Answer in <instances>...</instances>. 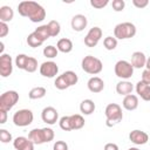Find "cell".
Listing matches in <instances>:
<instances>
[{"label": "cell", "instance_id": "cell-24", "mask_svg": "<svg viewBox=\"0 0 150 150\" xmlns=\"http://www.w3.org/2000/svg\"><path fill=\"white\" fill-rule=\"evenodd\" d=\"M14 16V12L11 6H2L0 7V21L1 22H9Z\"/></svg>", "mask_w": 150, "mask_h": 150}, {"label": "cell", "instance_id": "cell-29", "mask_svg": "<svg viewBox=\"0 0 150 150\" xmlns=\"http://www.w3.org/2000/svg\"><path fill=\"white\" fill-rule=\"evenodd\" d=\"M48 28H49V33H50V38H54V36H57L61 32V26H60V22L56 21V20H52L49 21L48 23Z\"/></svg>", "mask_w": 150, "mask_h": 150}, {"label": "cell", "instance_id": "cell-26", "mask_svg": "<svg viewBox=\"0 0 150 150\" xmlns=\"http://www.w3.org/2000/svg\"><path fill=\"white\" fill-rule=\"evenodd\" d=\"M34 32L39 35V38H40L43 42L50 38V33H49L48 25H41V26H39L38 28H35V30H34Z\"/></svg>", "mask_w": 150, "mask_h": 150}, {"label": "cell", "instance_id": "cell-14", "mask_svg": "<svg viewBox=\"0 0 150 150\" xmlns=\"http://www.w3.org/2000/svg\"><path fill=\"white\" fill-rule=\"evenodd\" d=\"M13 146L15 150H34V143L25 136H19L13 141Z\"/></svg>", "mask_w": 150, "mask_h": 150}, {"label": "cell", "instance_id": "cell-11", "mask_svg": "<svg viewBox=\"0 0 150 150\" xmlns=\"http://www.w3.org/2000/svg\"><path fill=\"white\" fill-rule=\"evenodd\" d=\"M59 73V67L54 61H45L40 66V74L45 77H54Z\"/></svg>", "mask_w": 150, "mask_h": 150}, {"label": "cell", "instance_id": "cell-2", "mask_svg": "<svg viewBox=\"0 0 150 150\" xmlns=\"http://www.w3.org/2000/svg\"><path fill=\"white\" fill-rule=\"evenodd\" d=\"M54 130L52 128H35L32 129L28 134V138L34 143V144H43V143H48L50 141L54 139Z\"/></svg>", "mask_w": 150, "mask_h": 150}, {"label": "cell", "instance_id": "cell-40", "mask_svg": "<svg viewBox=\"0 0 150 150\" xmlns=\"http://www.w3.org/2000/svg\"><path fill=\"white\" fill-rule=\"evenodd\" d=\"M8 32H9V29H8L7 23L0 21V38H5L8 34Z\"/></svg>", "mask_w": 150, "mask_h": 150}, {"label": "cell", "instance_id": "cell-18", "mask_svg": "<svg viewBox=\"0 0 150 150\" xmlns=\"http://www.w3.org/2000/svg\"><path fill=\"white\" fill-rule=\"evenodd\" d=\"M132 90H134V86L128 80H122L116 84V93L122 96L130 95L132 93Z\"/></svg>", "mask_w": 150, "mask_h": 150}, {"label": "cell", "instance_id": "cell-15", "mask_svg": "<svg viewBox=\"0 0 150 150\" xmlns=\"http://www.w3.org/2000/svg\"><path fill=\"white\" fill-rule=\"evenodd\" d=\"M88 25V20L83 14H76L71 18L70 26L75 32H82Z\"/></svg>", "mask_w": 150, "mask_h": 150}, {"label": "cell", "instance_id": "cell-1", "mask_svg": "<svg viewBox=\"0 0 150 150\" xmlns=\"http://www.w3.org/2000/svg\"><path fill=\"white\" fill-rule=\"evenodd\" d=\"M18 12L32 22H41L46 18V9L35 1H21L18 5Z\"/></svg>", "mask_w": 150, "mask_h": 150}, {"label": "cell", "instance_id": "cell-7", "mask_svg": "<svg viewBox=\"0 0 150 150\" xmlns=\"http://www.w3.org/2000/svg\"><path fill=\"white\" fill-rule=\"evenodd\" d=\"M19 101V94L15 90H7L0 96V110L9 111Z\"/></svg>", "mask_w": 150, "mask_h": 150}, {"label": "cell", "instance_id": "cell-44", "mask_svg": "<svg viewBox=\"0 0 150 150\" xmlns=\"http://www.w3.org/2000/svg\"><path fill=\"white\" fill-rule=\"evenodd\" d=\"M103 150H120V149H118V145L115 144V143H107L104 145Z\"/></svg>", "mask_w": 150, "mask_h": 150}, {"label": "cell", "instance_id": "cell-42", "mask_svg": "<svg viewBox=\"0 0 150 150\" xmlns=\"http://www.w3.org/2000/svg\"><path fill=\"white\" fill-rule=\"evenodd\" d=\"M141 81H143L144 83H146V84L150 86V70L149 69L145 68L143 70V73H142V80Z\"/></svg>", "mask_w": 150, "mask_h": 150}, {"label": "cell", "instance_id": "cell-9", "mask_svg": "<svg viewBox=\"0 0 150 150\" xmlns=\"http://www.w3.org/2000/svg\"><path fill=\"white\" fill-rule=\"evenodd\" d=\"M101 38H102V29L100 27L95 26V27L90 28L88 30L87 35L84 36V45L87 47H90V48L91 47H95L100 42Z\"/></svg>", "mask_w": 150, "mask_h": 150}, {"label": "cell", "instance_id": "cell-22", "mask_svg": "<svg viewBox=\"0 0 150 150\" xmlns=\"http://www.w3.org/2000/svg\"><path fill=\"white\" fill-rule=\"evenodd\" d=\"M56 48H57V50L61 52V53H64V54L70 53V52L73 50V42H71V40L68 39V38H62V39H60V40L57 41Z\"/></svg>", "mask_w": 150, "mask_h": 150}, {"label": "cell", "instance_id": "cell-36", "mask_svg": "<svg viewBox=\"0 0 150 150\" xmlns=\"http://www.w3.org/2000/svg\"><path fill=\"white\" fill-rule=\"evenodd\" d=\"M0 141L2 143H9L12 141V134L6 129H0Z\"/></svg>", "mask_w": 150, "mask_h": 150}, {"label": "cell", "instance_id": "cell-27", "mask_svg": "<svg viewBox=\"0 0 150 150\" xmlns=\"http://www.w3.org/2000/svg\"><path fill=\"white\" fill-rule=\"evenodd\" d=\"M27 43H28L29 47L36 48V47H40V46L43 43V41L39 38V35H38L35 32H33V33H30V34L27 36Z\"/></svg>", "mask_w": 150, "mask_h": 150}, {"label": "cell", "instance_id": "cell-46", "mask_svg": "<svg viewBox=\"0 0 150 150\" xmlns=\"http://www.w3.org/2000/svg\"><path fill=\"white\" fill-rule=\"evenodd\" d=\"M128 150H139L138 148H136V146H132V148H129Z\"/></svg>", "mask_w": 150, "mask_h": 150}, {"label": "cell", "instance_id": "cell-41", "mask_svg": "<svg viewBox=\"0 0 150 150\" xmlns=\"http://www.w3.org/2000/svg\"><path fill=\"white\" fill-rule=\"evenodd\" d=\"M132 5L137 8H144L149 5L148 0H132Z\"/></svg>", "mask_w": 150, "mask_h": 150}, {"label": "cell", "instance_id": "cell-4", "mask_svg": "<svg viewBox=\"0 0 150 150\" xmlns=\"http://www.w3.org/2000/svg\"><path fill=\"white\" fill-rule=\"evenodd\" d=\"M81 67L86 73H88L90 75H96V74H100L102 71L103 63L100 59H97L93 55H87L82 59Z\"/></svg>", "mask_w": 150, "mask_h": 150}, {"label": "cell", "instance_id": "cell-28", "mask_svg": "<svg viewBox=\"0 0 150 150\" xmlns=\"http://www.w3.org/2000/svg\"><path fill=\"white\" fill-rule=\"evenodd\" d=\"M62 76L64 77V80L67 81V83L69 84V87L75 86V84L77 83V81H79V77H77L76 73L73 71V70H67V71H64V73L62 74Z\"/></svg>", "mask_w": 150, "mask_h": 150}, {"label": "cell", "instance_id": "cell-20", "mask_svg": "<svg viewBox=\"0 0 150 150\" xmlns=\"http://www.w3.org/2000/svg\"><path fill=\"white\" fill-rule=\"evenodd\" d=\"M122 105H123V108L125 110H129V111H132V110L137 109V107H138V97H137V95L130 94V95L124 96Z\"/></svg>", "mask_w": 150, "mask_h": 150}, {"label": "cell", "instance_id": "cell-6", "mask_svg": "<svg viewBox=\"0 0 150 150\" xmlns=\"http://www.w3.org/2000/svg\"><path fill=\"white\" fill-rule=\"evenodd\" d=\"M115 75L122 80H129L134 75V67L131 66L130 62L125 60H120L115 63L114 67Z\"/></svg>", "mask_w": 150, "mask_h": 150}, {"label": "cell", "instance_id": "cell-34", "mask_svg": "<svg viewBox=\"0 0 150 150\" xmlns=\"http://www.w3.org/2000/svg\"><path fill=\"white\" fill-rule=\"evenodd\" d=\"M54 86H55V88H56V89H59V90H64V89L69 88V84L67 83V81L64 80V77L62 76V74H61V75H59V76L55 79Z\"/></svg>", "mask_w": 150, "mask_h": 150}, {"label": "cell", "instance_id": "cell-8", "mask_svg": "<svg viewBox=\"0 0 150 150\" xmlns=\"http://www.w3.org/2000/svg\"><path fill=\"white\" fill-rule=\"evenodd\" d=\"M34 120L33 111L29 109H20L13 115V123L16 127H27Z\"/></svg>", "mask_w": 150, "mask_h": 150}, {"label": "cell", "instance_id": "cell-13", "mask_svg": "<svg viewBox=\"0 0 150 150\" xmlns=\"http://www.w3.org/2000/svg\"><path fill=\"white\" fill-rule=\"evenodd\" d=\"M129 139L136 145H143L149 141V136H148L146 132H144L142 130H138V129H135V130L130 131Z\"/></svg>", "mask_w": 150, "mask_h": 150}, {"label": "cell", "instance_id": "cell-25", "mask_svg": "<svg viewBox=\"0 0 150 150\" xmlns=\"http://www.w3.org/2000/svg\"><path fill=\"white\" fill-rule=\"evenodd\" d=\"M46 94H47V90L45 87H34L29 90L28 97L30 100H40V98L45 97Z\"/></svg>", "mask_w": 150, "mask_h": 150}, {"label": "cell", "instance_id": "cell-17", "mask_svg": "<svg viewBox=\"0 0 150 150\" xmlns=\"http://www.w3.org/2000/svg\"><path fill=\"white\" fill-rule=\"evenodd\" d=\"M146 56L143 52H134L132 55H131V66L134 68H137V69H141L143 67H145V63H146Z\"/></svg>", "mask_w": 150, "mask_h": 150}, {"label": "cell", "instance_id": "cell-12", "mask_svg": "<svg viewBox=\"0 0 150 150\" xmlns=\"http://www.w3.org/2000/svg\"><path fill=\"white\" fill-rule=\"evenodd\" d=\"M41 118L45 123L49 124V125H53L57 122V118H59V112L57 110L54 108V107H46L42 109L41 111Z\"/></svg>", "mask_w": 150, "mask_h": 150}, {"label": "cell", "instance_id": "cell-43", "mask_svg": "<svg viewBox=\"0 0 150 150\" xmlns=\"http://www.w3.org/2000/svg\"><path fill=\"white\" fill-rule=\"evenodd\" d=\"M7 121V111L0 110V124H5Z\"/></svg>", "mask_w": 150, "mask_h": 150}, {"label": "cell", "instance_id": "cell-21", "mask_svg": "<svg viewBox=\"0 0 150 150\" xmlns=\"http://www.w3.org/2000/svg\"><path fill=\"white\" fill-rule=\"evenodd\" d=\"M96 109V105L94 103L93 100L90 98H86L80 103V111L83 115H91Z\"/></svg>", "mask_w": 150, "mask_h": 150}, {"label": "cell", "instance_id": "cell-3", "mask_svg": "<svg viewBox=\"0 0 150 150\" xmlns=\"http://www.w3.org/2000/svg\"><path fill=\"white\" fill-rule=\"evenodd\" d=\"M104 114H105V117H107V121H105L107 127H114V125L118 124L123 118L122 108L117 103H109L105 107Z\"/></svg>", "mask_w": 150, "mask_h": 150}, {"label": "cell", "instance_id": "cell-23", "mask_svg": "<svg viewBox=\"0 0 150 150\" xmlns=\"http://www.w3.org/2000/svg\"><path fill=\"white\" fill-rule=\"evenodd\" d=\"M69 120H70L71 130H79V129H82V128L84 127V118H83V116L80 115V114L70 115V116H69Z\"/></svg>", "mask_w": 150, "mask_h": 150}, {"label": "cell", "instance_id": "cell-5", "mask_svg": "<svg viewBox=\"0 0 150 150\" xmlns=\"http://www.w3.org/2000/svg\"><path fill=\"white\" fill-rule=\"evenodd\" d=\"M136 26L131 22H121L114 28V36L118 40L131 39L136 35Z\"/></svg>", "mask_w": 150, "mask_h": 150}, {"label": "cell", "instance_id": "cell-10", "mask_svg": "<svg viewBox=\"0 0 150 150\" xmlns=\"http://www.w3.org/2000/svg\"><path fill=\"white\" fill-rule=\"evenodd\" d=\"M13 73V60L9 54H2L0 56V75L8 77Z\"/></svg>", "mask_w": 150, "mask_h": 150}, {"label": "cell", "instance_id": "cell-30", "mask_svg": "<svg viewBox=\"0 0 150 150\" xmlns=\"http://www.w3.org/2000/svg\"><path fill=\"white\" fill-rule=\"evenodd\" d=\"M103 46L107 50H114L117 47V39L115 36H107L103 40Z\"/></svg>", "mask_w": 150, "mask_h": 150}, {"label": "cell", "instance_id": "cell-37", "mask_svg": "<svg viewBox=\"0 0 150 150\" xmlns=\"http://www.w3.org/2000/svg\"><path fill=\"white\" fill-rule=\"evenodd\" d=\"M111 6L115 12H122L125 7V2H124V0H112Z\"/></svg>", "mask_w": 150, "mask_h": 150}, {"label": "cell", "instance_id": "cell-35", "mask_svg": "<svg viewBox=\"0 0 150 150\" xmlns=\"http://www.w3.org/2000/svg\"><path fill=\"white\" fill-rule=\"evenodd\" d=\"M59 125L62 130L64 131H70L71 130V127H70V120H69V116H62L59 121Z\"/></svg>", "mask_w": 150, "mask_h": 150}, {"label": "cell", "instance_id": "cell-31", "mask_svg": "<svg viewBox=\"0 0 150 150\" xmlns=\"http://www.w3.org/2000/svg\"><path fill=\"white\" fill-rule=\"evenodd\" d=\"M28 57H29V56H27L26 54H19V55H16V57H15V66H16L19 69L25 70L26 63H27V61H28Z\"/></svg>", "mask_w": 150, "mask_h": 150}, {"label": "cell", "instance_id": "cell-45", "mask_svg": "<svg viewBox=\"0 0 150 150\" xmlns=\"http://www.w3.org/2000/svg\"><path fill=\"white\" fill-rule=\"evenodd\" d=\"M145 67H146V69H149V70H150V56L146 59V63H145Z\"/></svg>", "mask_w": 150, "mask_h": 150}, {"label": "cell", "instance_id": "cell-39", "mask_svg": "<svg viewBox=\"0 0 150 150\" xmlns=\"http://www.w3.org/2000/svg\"><path fill=\"white\" fill-rule=\"evenodd\" d=\"M53 150H68V144L64 141H56L53 145Z\"/></svg>", "mask_w": 150, "mask_h": 150}, {"label": "cell", "instance_id": "cell-19", "mask_svg": "<svg viewBox=\"0 0 150 150\" xmlns=\"http://www.w3.org/2000/svg\"><path fill=\"white\" fill-rule=\"evenodd\" d=\"M136 93L138 94V96L144 100V101H150V86L144 83L143 81H138L136 83Z\"/></svg>", "mask_w": 150, "mask_h": 150}, {"label": "cell", "instance_id": "cell-16", "mask_svg": "<svg viewBox=\"0 0 150 150\" xmlns=\"http://www.w3.org/2000/svg\"><path fill=\"white\" fill-rule=\"evenodd\" d=\"M87 87L91 93H101L104 89V82L98 76H93L88 80Z\"/></svg>", "mask_w": 150, "mask_h": 150}, {"label": "cell", "instance_id": "cell-33", "mask_svg": "<svg viewBox=\"0 0 150 150\" xmlns=\"http://www.w3.org/2000/svg\"><path fill=\"white\" fill-rule=\"evenodd\" d=\"M36 69H38V60L35 57H33V56H29L28 57V61L26 63L25 70L28 71V73H34Z\"/></svg>", "mask_w": 150, "mask_h": 150}, {"label": "cell", "instance_id": "cell-32", "mask_svg": "<svg viewBox=\"0 0 150 150\" xmlns=\"http://www.w3.org/2000/svg\"><path fill=\"white\" fill-rule=\"evenodd\" d=\"M57 53H59L57 48L54 47V46H52V45H49V46H47V47L43 48V55H45L46 57H48V59H54V57H56V56H57Z\"/></svg>", "mask_w": 150, "mask_h": 150}, {"label": "cell", "instance_id": "cell-38", "mask_svg": "<svg viewBox=\"0 0 150 150\" xmlns=\"http://www.w3.org/2000/svg\"><path fill=\"white\" fill-rule=\"evenodd\" d=\"M108 4H109V0H90V5L94 8H97V9H101V8L105 7Z\"/></svg>", "mask_w": 150, "mask_h": 150}]
</instances>
